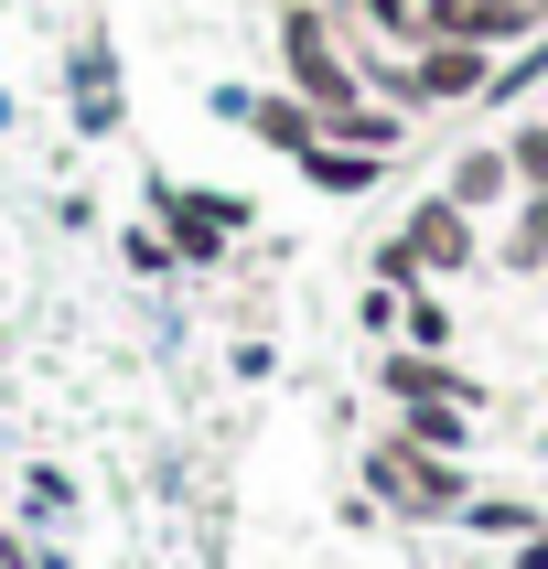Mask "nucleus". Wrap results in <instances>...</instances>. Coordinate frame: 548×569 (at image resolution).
<instances>
[{
	"label": "nucleus",
	"instance_id": "obj_1",
	"mask_svg": "<svg viewBox=\"0 0 548 569\" xmlns=\"http://www.w3.org/2000/svg\"><path fill=\"white\" fill-rule=\"evenodd\" d=\"M366 483H377V506L409 516V527H451V516L474 506L462 451H430V441H409V430H377V441H366Z\"/></svg>",
	"mask_w": 548,
	"mask_h": 569
},
{
	"label": "nucleus",
	"instance_id": "obj_2",
	"mask_svg": "<svg viewBox=\"0 0 548 569\" xmlns=\"http://www.w3.org/2000/svg\"><path fill=\"white\" fill-rule=\"evenodd\" d=\"M280 76H290L301 108H322V119L366 97V76H355V54H345V32H333L322 0H280Z\"/></svg>",
	"mask_w": 548,
	"mask_h": 569
},
{
	"label": "nucleus",
	"instance_id": "obj_3",
	"mask_svg": "<svg viewBox=\"0 0 548 569\" xmlns=\"http://www.w3.org/2000/svg\"><path fill=\"white\" fill-rule=\"evenodd\" d=\"M151 204H161V237H172V258H183V269H216V258L237 248V226H248V204H237V193H193V183H161Z\"/></svg>",
	"mask_w": 548,
	"mask_h": 569
},
{
	"label": "nucleus",
	"instance_id": "obj_4",
	"mask_svg": "<svg viewBox=\"0 0 548 569\" xmlns=\"http://www.w3.org/2000/svg\"><path fill=\"white\" fill-rule=\"evenodd\" d=\"M484 87H495V54L484 43H419L398 108H484Z\"/></svg>",
	"mask_w": 548,
	"mask_h": 569
},
{
	"label": "nucleus",
	"instance_id": "obj_5",
	"mask_svg": "<svg viewBox=\"0 0 548 569\" xmlns=\"http://www.w3.org/2000/svg\"><path fill=\"white\" fill-rule=\"evenodd\" d=\"M398 237L419 248V269H430V280H462V269H484V216H462L451 193H419Z\"/></svg>",
	"mask_w": 548,
	"mask_h": 569
},
{
	"label": "nucleus",
	"instance_id": "obj_6",
	"mask_svg": "<svg viewBox=\"0 0 548 569\" xmlns=\"http://www.w3.org/2000/svg\"><path fill=\"white\" fill-rule=\"evenodd\" d=\"M377 398H398V409H430V398L484 409V387L462 377V355H419V345H387V355H377Z\"/></svg>",
	"mask_w": 548,
	"mask_h": 569
},
{
	"label": "nucleus",
	"instance_id": "obj_7",
	"mask_svg": "<svg viewBox=\"0 0 548 569\" xmlns=\"http://www.w3.org/2000/svg\"><path fill=\"white\" fill-rule=\"evenodd\" d=\"M226 119H248L258 140H269V151H290V161L322 140V108H301L290 87H280V97H237V87H226Z\"/></svg>",
	"mask_w": 548,
	"mask_h": 569
},
{
	"label": "nucleus",
	"instance_id": "obj_8",
	"mask_svg": "<svg viewBox=\"0 0 548 569\" xmlns=\"http://www.w3.org/2000/svg\"><path fill=\"white\" fill-rule=\"evenodd\" d=\"M290 172H301L312 193H345V204H355V193H377V183H387V151H345V140H312V151L290 161Z\"/></svg>",
	"mask_w": 548,
	"mask_h": 569
},
{
	"label": "nucleus",
	"instance_id": "obj_9",
	"mask_svg": "<svg viewBox=\"0 0 548 569\" xmlns=\"http://www.w3.org/2000/svg\"><path fill=\"white\" fill-rule=\"evenodd\" d=\"M441 193L462 204V216H484V204H506V193H516V172H506V140H495V151H451Z\"/></svg>",
	"mask_w": 548,
	"mask_h": 569
},
{
	"label": "nucleus",
	"instance_id": "obj_10",
	"mask_svg": "<svg viewBox=\"0 0 548 569\" xmlns=\"http://www.w3.org/2000/svg\"><path fill=\"white\" fill-rule=\"evenodd\" d=\"M398 430H409V441H430V451H474V409H462V398H430V409H398Z\"/></svg>",
	"mask_w": 548,
	"mask_h": 569
},
{
	"label": "nucleus",
	"instance_id": "obj_11",
	"mask_svg": "<svg viewBox=\"0 0 548 569\" xmlns=\"http://www.w3.org/2000/svg\"><path fill=\"white\" fill-rule=\"evenodd\" d=\"M355 22L377 32V43H398V54H419V0H345Z\"/></svg>",
	"mask_w": 548,
	"mask_h": 569
},
{
	"label": "nucleus",
	"instance_id": "obj_12",
	"mask_svg": "<svg viewBox=\"0 0 548 569\" xmlns=\"http://www.w3.org/2000/svg\"><path fill=\"white\" fill-rule=\"evenodd\" d=\"M398 333H409L419 355H451V312H441V290H409V301H398Z\"/></svg>",
	"mask_w": 548,
	"mask_h": 569
},
{
	"label": "nucleus",
	"instance_id": "obj_13",
	"mask_svg": "<svg viewBox=\"0 0 548 569\" xmlns=\"http://www.w3.org/2000/svg\"><path fill=\"white\" fill-rule=\"evenodd\" d=\"M506 172H516V193H548V119H516Z\"/></svg>",
	"mask_w": 548,
	"mask_h": 569
},
{
	"label": "nucleus",
	"instance_id": "obj_14",
	"mask_svg": "<svg viewBox=\"0 0 548 569\" xmlns=\"http://www.w3.org/2000/svg\"><path fill=\"white\" fill-rule=\"evenodd\" d=\"M462 527H474V538H527V527H538V506H516V495H474V506H462Z\"/></svg>",
	"mask_w": 548,
	"mask_h": 569
},
{
	"label": "nucleus",
	"instance_id": "obj_15",
	"mask_svg": "<svg viewBox=\"0 0 548 569\" xmlns=\"http://www.w3.org/2000/svg\"><path fill=\"white\" fill-rule=\"evenodd\" d=\"M119 258H129V280H172V269H183L161 226H129V237H119Z\"/></svg>",
	"mask_w": 548,
	"mask_h": 569
},
{
	"label": "nucleus",
	"instance_id": "obj_16",
	"mask_svg": "<svg viewBox=\"0 0 548 569\" xmlns=\"http://www.w3.org/2000/svg\"><path fill=\"white\" fill-rule=\"evenodd\" d=\"M506 269H548V193H527V216L506 237Z\"/></svg>",
	"mask_w": 548,
	"mask_h": 569
},
{
	"label": "nucleus",
	"instance_id": "obj_17",
	"mask_svg": "<svg viewBox=\"0 0 548 569\" xmlns=\"http://www.w3.org/2000/svg\"><path fill=\"white\" fill-rule=\"evenodd\" d=\"M366 280H377V290H419V280H430V269H419V248H409V237H387Z\"/></svg>",
	"mask_w": 548,
	"mask_h": 569
},
{
	"label": "nucleus",
	"instance_id": "obj_18",
	"mask_svg": "<svg viewBox=\"0 0 548 569\" xmlns=\"http://www.w3.org/2000/svg\"><path fill=\"white\" fill-rule=\"evenodd\" d=\"M398 301H409V290H377V280H366V290H355V322L387 345V333H398Z\"/></svg>",
	"mask_w": 548,
	"mask_h": 569
},
{
	"label": "nucleus",
	"instance_id": "obj_19",
	"mask_svg": "<svg viewBox=\"0 0 548 569\" xmlns=\"http://www.w3.org/2000/svg\"><path fill=\"white\" fill-rule=\"evenodd\" d=\"M538 119H548V108H538Z\"/></svg>",
	"mask_w": 548,
	"mask_h": 569
}]
</instances>
